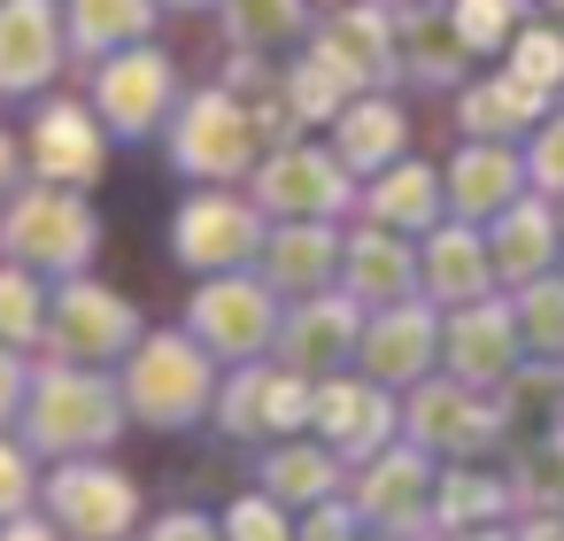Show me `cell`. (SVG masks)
Masks as SVG:
<instances>
[{
	"label": "cell",
	"mask_w": 564,
	"mask_h": 541,
	"mask_svg": "<svg viewBox=\"0 0 564 541\" xmlns=\"http://www.w3.org/2000/svg\"><path fill=\"white\" fill-rule=\"evenodd\" d=\"M541 9H556V17H564V0H541Z\"/></svg>",
	"instance_id": "cell-52"
},
{
	"label": "cell",
	"mask_w": 564,
	"mask_h": 541,
	"mask_svg": "<svg viewBox=\"0 0 564 541\" xmlns=\"http://www.w3.org/2000/svg\"><path fill=\"white\" fill-rule=\"evenodd\" d=\"M263 379H271L263 356H256V364H225L217 402H209V425H217L225 441H263Z\"/></svg>",
	"instance_id": "cell-36"
},
{
	"label": "cell",
	"mask_w": 564,
	"mask_h": 541,
	"mask_svg": "<svg viewBox=\"0 0 564 541\" xmlns=\"http://www.w3.org/2000/svg\"><path fill=\"white\" fill-rule=\"evenodd\" d=\"M155 9H163V0H63L70 63H101V55L148 40V32H155Z\"/></svg>",
	"instance_id": "cell-30"
},
{
	"label": "cell",
	"mask_w": 564,
	"mask_h": 541,
	"mask_svg": "<svg viewBox=\"0 0 564 541\" xmlns=\"http://www.w3.org/2000/svg\"><path fill=\"white\" fill-rule=\"evenodd\" d=\"M510 510V479H487V472H448L433 487V526L441 533H464V526H495Z\"/></svg>",
	"instance_id": "cell-35"
},
{
	"label": "cell",
	"mask_w": 564,
	"mask_h": 541,
	"mask_svg": "<svg viewBox=\"0 0 564 541\" xmlns=\"http://www.w3.org/2000/svg\"><path fill=\"white\" fill-rule=\"evenodd\" d=\"M310 9H317V17H325V9H348V0H310Z\"/></svg>",
	"instance_id": "cell-51"
},
{
	"label": "cell",
	"mask_w": 564,
	"mask_h": 541,
	"mask_svg": "<svg viewBox=\"0 0 564 541\" xmlns=\"http://www.w3.org/2000/svg\"><path fill=\"white\" fill-rule=\"evenodd\" d=\"M487 256H495V286H525L541 271L564 263V232H556V202L549 194H518L495 225H487Z\"/></svg>",
	"instance_id": "cell-23"
},
{
	"label": "cell",
	"mask_w": 564,
	"mask_h": 541,
	"mask_svg": "<svg viewBox=\"0 0 564 541\" xmlns=\"http://www.w3.org/2000/svg\"><path fill=\"white\" fill-rule=\"evenodd\" d=\"M248 186H256V209H263V217H340V209H356V186H364V178L333 155V140H325V148L279 140V148L256 155Z\"/></svg>",
	"instance_id": "cell-10"
},
{
	"label": "cell",
	"mask_w": 564,
	"mask_h": 541,
	"mask_svg": "<svg viewBox=\"0 0 564 541\" xmlns=\"http://www.w3.org/2000/svg\"><path fill=\"white\" fill-rule=\"evenodd\" d=\"M263 495H279L286 510H310V502H325V495H340L348 487V456L333 448V441H317V433H286V441H271L263 448Z\"/></svg>",
	"instance_id": "cell-28"
},
{
	"label": "cell",
	"mask_w": 564,
	"mask_h": 541,
	"mask_svg": "<svg viewBox=\"0 0 564 541\" xmlns=\"http://www.w3.org/2000/svg\"><path fill=\"white\" fill-rule=\"evenodd\" d=\"M163 148H171V171L194 178V186H232L256 171V155L271 148L263 125H256V101H240L232 86H194L171 125H163Z\"/></svg>",
	"instance_id": "cell-3"
},
{
	"label": "cell",
	"mask_w": 564,
	"mask_h": 541,
	"mask_svg": "<svg viewBox=\"0 0 564 541\" xmlns=\"http://www.w3.org/2000/svg\"><path fill=\"white\" fill-rule=\"evenodd\" d=\"M271 217L256 209V194H232V186H194L171 217V256L202 279L217 271H256V248H263Z\"/></svg>",
	"instance_id": "cell-8"
},
{
	"label": "cell",
	"mask_w": 564,
	"mask_h": 541,
	"mask_svg": "<svg viewBox=\"0 0 564 541\" xmlns=\"http://www.w3.org/2000/svg\"><path fill=\"white\" fill-rule=\"evenodd\" d=\"M40 510L55 518L63 541H132L140 479L101 456H55V472L40 479Z\"/></svg>",
	"instance_id": "cell-6"
},
{
	"label": "cell",
	"mask_w": 564,
	"mask_h": 541,
	"mask_svg": "<svg viewBox=\"0 0 564 541\" xmlns=\"http://www.w3.org/2000/svg\"><path fill=\"white\" fill-rule=\"evenodd\" d=\"M132 340H140V310H132L117 286L70 271V279L47 294V356H63V364H94V371H117V364L132 356Z\"/></svg>",
	"instance_id": "cell-9"
},
{
	"label": "cell",
	"mask_w": 564,
	"mask_h": 541,
	"mask_svg": "<svg viewBox=\"0 0 564 541\" xmlns=\"http://www.w3.org/2000/svg\"><path fill=\"white\" fill-rule=\"evenodd\" d=\"M441 364V310L425 294L410 302H387V310H364V340H356V371L379 379V387H417L425 371Z\"/></svg>",
	"instance_id": "cell-14"
},
{
	"label": "cell",
	"mask_w": 564,
	"mask_h": 541,
	"mask_svg": "<svg viewBox=\"0 0 564 541\" xmlns=\"http://www.w3.org/2000/svg\"><path fill=\"white\" fill-rule=\"evenodd\" d=\"M310 0H217V24L240 55H279V47H302L310 40Z\"/></svg>",
	"instance_id": "cell-31"
},
{
	"label": "cell",
	"mask_w": 564,
	"mask_h": 541,
	"mask_svg": "<svg viewBox=\"0 0 564 541\" xmlns=\"http://www.w3.org/2000/svg\"><path fill=\"white\" fill-rule=\"evenodd\" d=\"M217 379L225 364L178 325V333H140L132 356L117 364V387H124V418L148 425V433H186L209 418L217 402Z\"/></svg>",
	"instance_id": "cell-1"
},
{
	"label": "cell",
	"mask_w": 564,
	"mask_h": 541,
	"mask_svg": "<svg viewBox=\"0 0 564 541\" xmlns=\"http://www.w3.org/2000/svg\"><path fill=\"white\" fill-rule=\"evenodd\" d=\"M32 171H24V140L9 132V125H0V209H9L17 202V186H24Z\"/></svg>",
	"instance_id": "cell-46"
},
{
	"label": "cell",
	"mask_w": 564,
	"mask_h": 541,
	"mask_svg": "<svg viewBox=\"0 0 564 541\" xmlns=\"http://www.w3.org/2000/svg\"><path fill=\"white\" fill-rule=\"evenodd\" d=\"M356 209L371 217V225H387V232H433L441 225V209H448V194H441V163H387V171H371L364 186H356Z\"/></svg>",
	"instance_id": "cell-27"
},
{
	"label": "cell",
	"mask_w": 564,
	"mask_h": 541,
	"mask_svg": "<svg viewBox=\"0 0 564 541\" xmlns=\"http://www.w3.org/2000/svg\"><path fill=\"white\" fill-rule=\"evenodd\" d=\"M394 63H402V78L410 86H425V94H456L464 86V63H479L464 40H456V24H448V9L433 0V9H394Z\"/></svg>",
	"instance_id": "cell-25"
},
{
	"label": "cell",
	"mask_w": 564,
	"mask_h": 541,
	"mask_svg": "<svg viewBox=\"0 0 564 541\" xmlns=\"http://www.w3.org/2000/svg\"><path fill=\"white\" fill-rule=\"evenodd\" d=\"M518 364H525V340H518V310H510L502 294L464 302V310H441V371H448V379L495 394Z\"/></svg>",
	"instance_id": "cell-15"
},
{
	"label": "cell",
	"mask_w": 564,
	"mask_h": 541,
	"mask_svg": "<svg viewBox=\"0 0 564 541\" xmlns=\"http://www.w3.org/2000/svg\"><path fill=\"white\" fill-rule=\"evenodd\" d=\"M294 541H364V510L348 502V487L325 495V502H310V510L294 518Z\"/></svg>",
	"instance_id": "cell-43"
},
{
	"label": "cell",
	"mask_w": 564,
	"mask_h": 541,
	"mask_svg": "<svg viewBox=\"0 0 564 541\" xmlns=\"http://www.w3.org/2000/svg\"><path fill=\"white\" fill-rule=\"evenodd\" d=\"M340 232H333V217H271V232H263V248H256V279L279 294V302H294V294H325V286H340Z\"/></svg>",
	"instance_id": "cell-19"
},
{
	"label": "cell",
	"mask_w": 564,
	"mask_h": 541,
	"mask_svg": "<svg viewBox=\"0 0 564 541\" xmlns=\"http://www.w3.org/2000/svg\"><path fill=\"white\" fill-rule=\"evenodd\" d=\"M556 232H564V202H556Z\"/></svg>",
	"instance_id": "cell-53"
},
{
	"label": "cell",
	"mask_w": 564,
	"mask_h": 541,
	"mask_svg": "<svg viewBox=\"0 0 564 541\" xmlns=\"http://www.w3.org/2000/svg\"><path fill=\"white\" fill-rule=\"evenodd\" d=\"M217 526H225V541H294V510H286L279 495H263V487L232 495Z\"/></svg>",
	"instance_id": "cell-40"
},
{
	"label": "cell",
	"mask_w": 564,
	"mask_h": 541,
	"mask_svg": "<svg viewBox=\"0 0 564 541\" xmlns=\"http://www.w3.org/2000/svg\"><path fill=\"white\" fill-rule=\"evenodd\" d=\"M0 541H63V533H55V518L32 502V510H17V518H0Z\"/></svg>",
	"instance_id": "cell-47"
},
{
	"label": "cell",
	"mask_w": 564,
	"mask_h": 541,
	"mask_svg": "<svg viewBox=\"0 0 564 541\" xmlns=\"http://www.w3.org/2000/svg\"><path fill=\"white\" fill-rule=\"evenodd\" d=\"M40 502V448L17 433H0V518H17V510H32Z\"/></svg>",
	"instance_id": "cell-42"
},
{
	"label": "cell",
	"mask_w": 564,
	"mask_h": 541,
	"mask_svg": "<svg viewBox=\"0 0 564 541\" xmlns=\"http://www.w3.org/2000/svg\"><path fill=\"white\" fill-rule=\"evenodd\" d=\"M518 541H564V510H533V518L518 526Z\"/></svg>",
	"instance_id": "cell-48"
},
{
	"label": "cell",
	"mask_w": 564,
	"mask_h": 541,
	"mask_svg": "<svg viewBox=\"0 0 564 541\" xmlns=\"http://www.w3.org/2000/svg\"><path fill=\"white\" fill-rule=\"evenodd\" d=\"M178 101H186L178 63L163 47H148V40H132V47H117V55L94 63V117L109 125V140H132V148L163 140V125H171Z\"/></svg>",
	"instance_id": "cell-5"
},
{
	"label": "cell",
	"mask_w": 564,
	"mask_h": 541,
	"mask_svg": "<svg viewBox=\"0 0 564 541\" xmlns=\"http://www.w3.org/2000/svg\"><path fill=\"white\" fill-rule=\"evenodd\" d=\"M317 441H333L348 464H364V456H379L387 441H402V402H394V387H379V379H364V371L317 379Z\"/></svg>",
	"instance_id": "cell-18"
},
{
	"label": "cell",
	"mask_w": 564,
	"mask_h": 541,
	"mask_svg": "<svg viewBox=\"0 0 564 541\" xmlns=\"http://www.w3.org/2000/svg\"><path fill=\"white\" fill-rule=\"evenodd\" d=\"M148 541H225V526L202 518V510H163V518L148 526Z\"/></svg>",
	"instance_id": "cell-45"
},
{
	"label": "cell",
	"mask_w": 564,
	"mask_h": 541,
	"mask_svg": "<svg viewBox=\"0 0 564 541\" xmlns=\"http://www.w3.org/2000/svg\"><path fill=\"white\" fill-rule=\"evenodd\" d=\"M549 109H556V94L525 86L518 71H495L479 86H456V132L464 140H525Z\"/></svg>",
	"instance_id": "cell-26"
},
{
	"label": "cell",
	"mask_w": 564,
	"mask_h": 541,
	"mask_svg": "<svg viewBox=\"0 0 564 541\" xmlns=\"http://www.w3.org/2000/svg\"><path fill=\"white\" fill-rule=\"evenodd\" d=\"M441 194H448V217L495 225V217L525 194V155H518V140H464V148L441 163Z\"/></svg>",
	"instance_id": "cell-20"
},
{
	"label": "cell",
	"mask_w": 564,
	"mask_h": 541,
	"mask_svg": "<svg viewBox=\"0 0 564 541\" xmlns=\"http://www.w3.org/2000/svg\"><path fill=\"white\" fill-rule=\"evenodd\" d=\"M525 186L533 194H549V202H564V109H549L533 132H525Z\"/></svg>",
	"instance_id": "cell-41"
},
{
	"label": "cell",
	"mask_w": 564,
	"mask_h": 541,
	"mask_svg": "<svg viewBox=\"0 0 564 541\" xmlns=\"http://www.w3.org/2000/svg\"><path fill=\"white\" fill-rule=\"evenodd\" d=\"M70 63L63 40V0H0V101H24L55 86Z\"/></svg>",
	"instance_id": "cell-17"
},
{
	"label": "cell",
	"mask_w": 564,
	"mask_h": 541,
	"mask_svg": "<svg viewBox=\"0 0 564 541\" xmlns=\"http://www.w3.org/2000/svg\"><path fill=\"white\" fill-rule=\"evenodd\" d=\"M387 9H433V0H387Z\"/></svg>",
	"instance_id": "cell-50"
},
{
	"label": "cell",
	"mask_w": 564,
	"mask_h": 541,
	"mask_svg": "<svg viewBox=\"0 0 564 541\" xmlns=\"http://www.w3.org/2000/svg\"><path fill=\"white\" fill-rule=\"evenodd\" d=\"M0 256L9 263H32L40 279H70L101 256V217L86 202V186H17V202L0 209Z\"/></svg>",
	"instance_id": "cell-4"
},
{
	"label": "cell",
	"mask_w": 564,
	"mask_h": 541,
	"mask_svg": "<svg viewBox=\"0 0 564 541\" xmlns=\"http://www.w3.org/2000/svg\"><path fill=\"white\" fill-rule=\"evenodd\" d=\"M279 94H286V109H294L302 125H333V117H340V109H348L364 86H356V78H348V71H340L325 47H302V55L286 63Z\"/></svg>",
	"instance_id": "cell-32"
},
{
	"label": "cell",
	"mask_w": 564,
	"mask_h": 541,
	"mask_svg": "<svg viewBox=\"0 0 564 541\" xmlns=\"http://www.w3.org/2000/svg\"><path fill=\"white\" fill-rule=\"evenodd\" d=\"M441 9H448V24L471 55H502L510 32L525 24V0H441Z\"/></svg>",
	"instance_id": "cell-38"
},
{
	"label": "cell",
	"mask_w": 564,
	"mask_h": 541,
	"mask_svg": "<svg viewBox=\"0 0 564 541\" xmlns=\"http://www.w3.org/2000/svg\"><path fill=\"white\" fill-rule=\"evenodd\" d=\"M356 340H364V302L348 286H325V294H294L279 310V340L271 356L286 371H310V379H333L356 364Z\"/></svg>",
	"instance_id": "cell-12"
},
{
	"label": "cell",
	"mask_w": 564,
	"mask_h": 541,
	"mask_svg": "<svg viewBox=\"0 0 564 541\" xmlns=\"http://www.w3.org/2000/svg\"><path fill=\"white\" fill-rule=\"evenodd\" d=\"M24 441L40 456H101L132 418H124V387L94 364H32V394H24Z\"/></svg>",
	"instance_id": "cell-2"
},
{
	"label": "cell",
	"mask_w": 564,
	"mask_h": 541,
	"mask_svg": "<svg viewBox=\"0 0 564 541\" xmlns=\"http://www.w3.org/2000/svg\"><path fill=\"white\" fill-rule=\"evenodd\" d=\"M402 441H417L433 464H464V456H487L502 441V402L487 387H464V379H417L402 387Z\"/></svg>",
	"instance_id": "cell-7"
},
{
	"label": "cell",
	"mask_w": 564,
	"mask_h": 541,
	"mask_svg": "<svg viewBox=\"0 0 564 541\" xmlns=\"http://www.w3.org/2000/svg\"><path fill=\"white\" fill-rule=\"evenodd\" d=\"M163 9H217V0H163Z\"/></svg>",
	"instance_id": "cell-49"
},
{
	"label": "cell",
	"mask_w": 564,
	"mask_h": 541,
	"mask_svg": "<svg viewBox=\"0 0 564 541\" xmlns=\"http://www.w3.org/2000/svg\"><path fill=\"white\" fill-rule=\"evenodd\" d=\"M433 487H441V464H433L417 441H387L379 456L356 464L348 502H356L364 526H379V533H417V526H433Z\"/></svg>",
	"instance_id": "cell-13"
},
{
	"label": "cell",
	"mask_w": 564,
	"mask_h": 541,
	"mask_svg": "<svg viewBox=\"0 0 564 541\" xmlns=\"http://www.w3.org/2000/svg\"><path fill=\"white\" fill-rule=\"evenodd\" d=\"M402 148H410V117H402V101H387V86L356 94V101L333 117V155H340L356 178L402 163Z\"/></svg>",
	"instance_id": "cell-29"
},
{
	"label": "cell",
	"mask_w": 564,
	"mask_h": 541,
	"mask_svg": "<svg viewBox=\"0 0 564 541\" xmlns=\"http://www.w3.org/2000/svg\"><path fill=\"white\" fill-rule=\"evenodd\" d=\"M286 433H317V379L271 364V379H263V441H286Z\"/></svg>",
	"instance_id": "cell-37"
},
{
	"label": "cell",
	"mask_w": 564,
	"mask_h": 541,
	"mask_svg": "<svg viewBox=\"0 0 564 541\" xmlns=\"http://www.w3.org/2000/svg\"><path fill=\"white\" fill-rule=\"evenodd\" d=\"M510 310H518V340H525V356L564 364V271H541V279L510 286Z\"/></svg>",
	"instance_id": "cell-33"
},
{
	"label": "cell",
	"mask_w": 564,
	"mask_h": 541,
	"mask_svg": "<svg viewBox=\"0 0 564 541\" xmlns=\"http://www.w3.org/2000/svg\"><path fill=\"white\" fill-rule=\"evenodd\" d=\"M24 394H32V364L24 348L0 340V433H9V418H24Z\"/></svg>",
	"instance_id": "cell-44"
},
{
	"label": "cell",
	"mask_w": 564,
	"mask_h": 541,
	"mask_svg": "<svg viewBox=\"0 0 564 541\" xmlns=\"http://www.w3.org/2000/svg\"><path fill=\"white\" fill-rule=\"evenodd\" d=\"M279 294L256 279V271H217V279H202V294L186 302V333L217 356V364H256V356H271V340H279Z\"/></svg>",
	"instance_id": "cell-11"
},
{
	"label": "cell",
	"mask_w": 564,
	"mask_h": 541,
	"mask_svg": "<svg viewBox=\"0 0 564 541\" xmlns=\"http://www.w3.org/2000/svg\"><path fill=\"white\" fill-rule=\"evenodd\" d=\"M310 47H325L364 94L402 78V63H394V9H387V0H348V9H325Z\"/></svg>",
	"instance_id": "cell-22"
},
{
	"label": "cell",
	"mask_w": 564,
	"mask_h": 541,
	"mask_svg": "<svg viewBox=\"0 0 564 541\" xmlns=\"http://www.w3.org/2000/svg\"><path fill=\"white\" fill-rule=\"evenodd\" d=\"M24 171L47 178V186H101L109 125L94 117V101H47L24 132Z\"/></svg>",
	"instance_id": "cell-16"
},
{
	"label": "cell",
	"mask_w": 564,
	"mask_h": 541,
	"mask_svg": "<svg viewBox=\"0 0 564 541\" xmlns=\"http://www.w3.org/2000/svg\"><path fill=\"white\" fill-rule=\"evenodd\" d=\"M417 286L433 310H464V302H487L495 294V256H487V232L448 217L433 232H417Z\"/></svg>",
	"instance_id": "cell-21"
},
{
	"label": "cell",
	"mask_w": 564,
	"mask_h": 541,
	"mask_svg": "<svg viewBox=\"0 0 564 541\" xmlns=\"http://www.w3.org/2000/svg\"><path fill=\"white\" fill-rule=\"evenodd\" d=\"M47 294L32 263H9L0 256V340L9 348H47Z\"/></svg>",
	"instance_id": "cell-34"
},
{
	"label": "cell",
	"mask_w": 564,
	"mask_h": 541,
	"mask_svg": "<svg viewBox=\"0 0 564 541\" xmlns=\"http://www.w3.org/2000/svg\"><path fill=\"white\" fill-rule=\"evenodd\" d=\"M556 101H564V94H556Z\"/></svg>",
	"instance_id": "cell-54"
},
{
	"label": "cell",
	"mask_w": 564,
	"mask_h": 541,
	"mask_svg": "<svg viewBox=\"0 0 564 541\" xmlns=\"http://www.w3.org/2000/svg\"><path fill=\"white\" fill-rule=\"evenodd\" d=\"M502 71H518L541 94H564V32L556 24H518L510 47H502Z\"/></svg>",
	"instance_id": "cell-39"
},
{
	"label": "cell",
	"mask_w": 564,
	"mask_h": 541,
	"mask_svg": "<svg viewBox=\"0 0 564 541\" xmlns=\"http://www.w3.org/2000/svg\"><path fill=\"white\" fill-rule=\"evenodd\" d=\"M340 286H348L364 310H387V302L425 294V286H417V232H387V225L348 232V248H340Z\"/></svg>",
	"instance_id": "cell-24"
}]
</instances>
